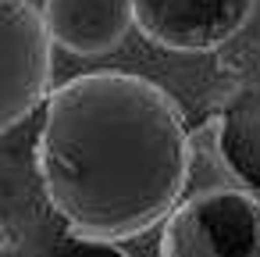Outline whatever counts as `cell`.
<instances>
[{"mask_svg": "<svg viewBox=\"0 0 260 257\" xmlns=\"http://www.w3.org/2000/svg\"><path fill=\"white\" fill-rule=\"evenodd\" d=\"M36 164L50 207L75 236L118 243L168 221L182 204L192 143L160 86L86 72L47 97Z\"/></svg>", "mask_w": 260, "mask_h": 257, "instance_id": "1", "label": "cell"}, {"mask_svg": "<svg viewBox=\"0 0 260 257\" xmlns=\"http://www.w3.org/2000/svg\"><path fill=\"white\" fill-rule=\"evenodd\" d=\"M260 0H132L136 29L175 54H203L235 40Z\"/></svg>", "mask_w": 260, "mask_h": 257, "instance_id": "4", "label": "cell"}, {"mask_svg": "<svg viewBox=\"0 0 260 257\" xmlns=\"http://www.w3.org/2000/svg\"><path fill=\"white\" fill-rule=\"evenodd\" d=\"M0 257H15V243H11V232L4 221H0Z\"/></svg>", "mask_w": 260, "mask_h": 257, "instance_id": "7", "label": "cell"}, {"mask_svg": "<svg viewBox=\"0 0 260 257\" xmlns=\"http://www.w3.org/2000/svg\"><path fill=\"white\" fill-rule=\"evenodd\" d=\"M50 36L32 0H0V132L50 97Z\"/></svg>", "mask_w": 260, "mask_h": 257, "instance_id": "3", "label": "cell"}, {"mask_svg": "<svg viewBox=\"0 0 260 257\" xmlns=\"http://www.w3.org/2000/svg\"><path fill=\"white\" fill-rule=\"evenodd\" d=\"M214 150L235 182L249 193L260 189V104L242 100L228 107L214 125Z\"/></svg>", "mask_w": 260, "mask_h": 257, "instance_id": "6", "label": "cell"}, {"mask_svg": "<svg viewBox=\"0 0 260 257\" xmlns=\"http://www.w3.org/2000/svg\"><path fill=\"white\" fill-rule=\"evenodd\" d=\"M40 18L50 43L79 58L111 54L136 29L132 0H40Z\"/></svg>", "mask_w": 260, "mask_h": 257, "instance_id": "5", "label": "cell"}, {"mask_svg": "<svg viewBox=\"0 0 260 257\" xmlns=\"http://www.w3.org/2000/svg\"><path fill=\"white\" fill-rule=\"evenodd\" d=\"M160 257H260V200L232 186L182 200L164 221Z\"/></svg>", "mask_w": 260, "mask_h": 257, "instance_id": "2", "label": "cell"}]
</instances>
